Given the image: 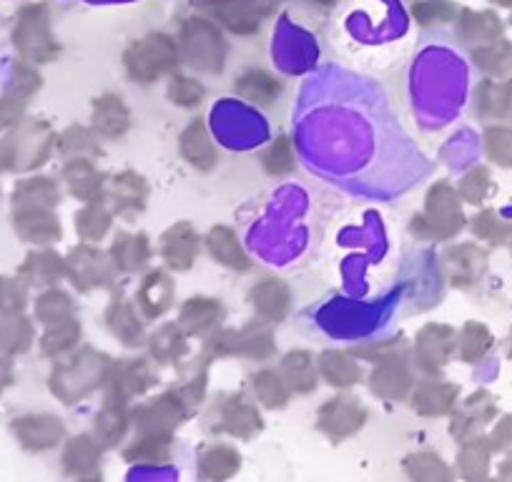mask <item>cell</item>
I'll return each instance as SVG.
<instances>
[{"label":"cell","instance_id":"cell-1","mask_svg":"<svg viewBox=\"0 0 512 482\" xmlns=\"http://www.w3.org/2000/svg\"><path fill=\"white\" fill-rule=\"evenodd\" d=\"M292 131L304 169L357 199L390 204L432 174L384 88L347 68L322 66L307 76Z\"/></svg>","mask_w":512,"mask_h":482}]
</instances>
